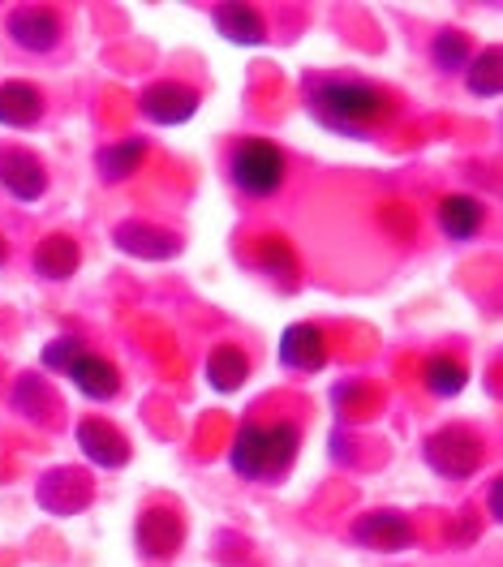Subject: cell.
Wrapping results in <instances>:
<instances>
[{
  "instance_id": "7402d4cb",
  "label": "cell",
  "mask_w": 503,
  "mask_h": 567,
  "mask_svg": "<svg viewBox=\"0 0 503 567\" xmlns=\"http://www.w3.org/2000/svg\"><path fill=\"white\" fill-rule=\"evenodd\" d=\"M469 56H473V48H469V39L461 31H439L431 43V65L439 73H461L469 65Z\"/></svg>"
},
{
  "instance_id": "ffe728a7",
  "label": "cell",
  "mask_w": 503,
  "mask_h": 567,
  "mask_svg": "<svg viewBox=\"0 0 503 567\" xmlns=\"http://www.w3.org/2000/svg\"><path fill=\"white\" fill-rule=\"evenodd\" d=\"M465 86L473 100H500V48H482L478 56H469Z\"/></svg>"
},
{
  "instance_id": "d6986e66",
  "label": "cell",
  "mask_w": 503,
  "mask_h": 567,
  "mask_svg": "<svg viewBox=\"0 0 503 567\" xmlns=\"http://www.w3.org/2000/svg\"><path fill=\"white\" fill-rule=\"evenodd\" d=\"M143 155H146L143 138H125V142H112V146H104V151L95 155V164H100V173H104V181H109V185H121L125 177H134V168L143 164Z\"/></svg>"
},
{
  "instance_id": "4fadbf2b",
  "label": "cell",
  "mask_w": 503,
  "mask_h": 567,
  "mask_svg": "<svg viewBox=\"0 0 503 567\" xmlns=\"http://www.w3.org/2000/svg\"><path fill=\"white\" fill-rule=\"evenodd\" d=\"M134 537H138V550H143L146 559H168V555L181 546L185 529H181L177 512H168V507H151V512H143V520H138Z\"/></svg>"
},
{
  "instance_id": "9c48e42d",
  "label": "cell",
  "mask_w": 503,
  "mask_h": 567,
  "mask_svg": "<svg viewBox=\"0 0 503 567\" xmlns=\"http://www.w3.org/2000/svg\"><path fill=\"white\" fill-rule=\"evenodd\" d=\"M280 361L288 370H301V374H319L327 365V340L315 322H297L280 336Z\"/></svg>"
},
{
  "instance_id": "7c38bea8",
  "label": "cell",
  "mask_w": 503,
  "mask_h": 567,
  "mask_svg": "<svg viewBox=\"0 0 503 567\" xmlns=\"http://www.w3.org/2000/svg\"><path fill=\"white\" fill-rule=\"evenodd\" d=\"M112 241L121 254H134V258H146V262H164V258H177L181 241L164 228H151V224H121L112 233Z\"/></svg>"
},
{
  "instance_id": "8992f818",
  "label": "cell",
  "mask_w": 503,
  "mask_h": 567,
  "mask_svg": "<svg viewBox=\"0 0 503 567\" xmlns=\"http://www.w3.org/2000/svg\"><path fill=\"white\" fill-rule=\"evenodd\" d=\"M0 185L18 203H39L48 194V168L39 155L22 151V146H9V151H0Z\"/></svg>"
},
{
  "instance_id": "484cf974",
  "label": "cell",
  "mask_w": 503,
  "mask_h": 567,
  "mask_svg": "<svg viewBox=\"0 0 503 567\" xmlns=\"http://www.w3.org/2000/svg\"><path fill=\"white\" fill-rule=\"evenodd\" d=\"M4 258H9V246H4V237H0V267H4Z\"/></svg>"
},
{
  "instance_id": "7a4b0ae2",
  "label": "cell",
  "mask_w": 503,
  "mask_h": 567,
  "mask_svg": "<svg viewBox=\"0 0 503 567\" xmlns=\"http://www.w3.org/2000/svg\"><path fill=\"white\" fill-rule=\"evenodd\" d=\"M292 456H297V425L246 422L237 430V439H233L228 464L246 482H271V477H285Z\"/></svg>"
},
{
  "instance_id": "ac0fdd59",
  "label": "cell",
  "mask_w": 503,
  "mask_h": 567,
  "mask_svg": "<svg viewBox=\"0 0 503 567\" xmlns=\"http://www.w3.org/2000/svg\"><path fill=\"white\" fill-rule=\"evenodd\" d=\"M246 379H250V357L242 353L237 344L212 349V357H207V383H212V388L237 391V388H246Z\"/></svg>"
},
{
  "instance_id": "30bf717a",
  "label": "cell",
  "mask_w": 503,
  "mask_h": 567,
  "mask_svg": "<svg viewBox=\"0 0 503 567\" xmlns=\"http://www.w3.org/2000/svg\"><path fill=\"white\" fill-rule=\"evenodd\" d=\"M78 447L86 452V461H95L100 468H121V464H130V443H125V434L112 422H100V417L78 425Z\"/></svg>"
},
{
  "instance_id": "277c9868",
  "label": "cell",
  "mask_w": 503,
  "mask_h": 567,
  "mask_svg": "<svg viewBox=\"0 0 503 567\" xmlns=\"http://www.w3.org/2000/svg\"><path fill=\"white\" fill-rule=\"evenodd\" d=\"M427 464L443 477H469L482 464V439L461 425H448L427 443Z\"/></svg>"
},
{
  "instance_id": "2e32d148",
  "label": "cell",
  "mask_w": 503,
  "mask_h": 567,
  "mask_svg": "<svg viewBox=\"0 0 503 567\" xmlns=\"http://www.w3.org/2000/svg\"><path fill=\"white\" fill-rule=\"evenodd\" d=\"M482 224H486V207H482L478 198H469V194H452V198L439 203V228H443V237H452V241L478 237Z\"/></svg>"
},
{
  "instance_id": "8fae6325",
  "label": "cell",
  "mask_w": 503,
  "mask_h": 567,
  "mask_svg": "<svg viewBox=\"0 0 503 567\" xmlns=\"http://www.w3.org/2000/svg\"><path fill=\"white\" fill-rule=\"evenodd\" d=\"M65 379H70L73 388L82 391L86 400H100V404L116 400V391H121V374H116V365L100 353H82L70 370H65Z\"/></svg>"
},
{
  "instance_id": "6da1fadb",
  "label": "cell",
  "mask_w": 503,
  "mask_h": 567,
  "mask_svg": "<svg viewBox=\"0 0 503 567\" xmlns=\"http://www.w3.org/2000/svg\"><path fill=\"white\" fill-rule=\"evenodd\" d=\"M306 107L310 116L345 138H370L392 121V95L361 78H310L306 82Z\"/></svg>"
},
{
  "instance_id": "52a82bcc",
  "label": "cell",
  "mask_w": 503,
  "mask_h": 567,
  "mask_svg": "<svg viewBox=\"0 0 503 567\" xmlns=\"http://www.w3.org/2000/svg\"><path fill=\"white\" fill-rule=\"evenodd\" d=\"M143 116L151 125H185L198 112V91L185 82H155L143 91Z\"/></svg>"
},
{
  "instance_id": "5bb4252c",
  "label": "cell",
  "mask_w": 503,
  "mask_h": 567,
  "mask_svg": "<svg viewBox=\"0 0 503 567\" xmlns=\"http://www.w3.org/2000/svg\"><path fill=\"white\" fill-rule=\"evenodd\" d=\"M39 121H43V91L31 82H4L0 86V125L31 130Z\"/></svg>"
},
{
  "instance_id": "e0dca14e",
  "label": "cell",
  "mask_w": 503,
  "mask_h": 567,
  "mask_svg": "<svg viewBox=\"0 0 503 567\" xmlns=\"http://www.w3.org/2000/svg\"><path fill=\"white\" fill-rule=\"evenodd\" d=\"M78 262H82V249H78V241L65 237V233L43 237L35 249V271L43 280H70L73 271H78Z\"/></svg>"
},
{
  "instance_id": "3957f363",
  "label": "cell",
  "mask_w": 503,
  "mask_h": 567,
  "mask_svg": "<svg viewBox=\"0 0 503 567\" xmlns=\"http://www.w3.org/2000/svg\"><path fill=\"white\" fill-rule=\"evenodd\" d=\"M285 173H288L285 151L267 138H246L233 151V159H228V177H233V185L246 198H271V194H280Z\"/></svg>"
},
{
  "instance_id": "5b68a950",
  "label": "cell",
  "mask_w": 503,
  "mask_h": 567,
  "mask_svg": "<svg viewBox=\"0 0 503 567\" xmlns=\"http://www.w3.org/2000/svg\"><path fill=\"white\" fill-rule=\"evenodd\" d=\"M4 31L9 39L22 48V52H52L61 35H65V27H61V13L57 9H48V4H22V9H13L9 13V22H4Z\"/></svg>"
},
{
  "instance_id": "ba28073f",
  "label": "cell",
  "mask_w": 503,
  "mask_h": 567,
  "mask_svg": "<svg viewBox=\"0 0 503 567\" xmlns=\"http://www.w3.org/2000/svg\"><path fill=\"white\" fill-rule=\"evenodd\" d=\"M353 542L370 546V550H383V555H396V550H409L413 525L400 512H366L353 520Z\"/></svg>"
},
{
  "instance_id": "d4e9b609",
  "label": "cell",
  "mask_w": 503,
  "mask_h": 567,
  "mask_svg": "<svg viewBox=\"0 0 503 567\" xmlns=\"http://www.w3.org/2000/svg\"><path fill=\"white\" fill-rule=\"evenodd\" d=\"M491 516H495V520H500V482H495V486H491Z\"/></svg>"
},
{
  "instance_id": "44dd1931",
  "label": "cell",
  "mask_w": 503,
  "mask_h": 567,
  "mask_svg": "<svg viewBox=\"0 0 503 567\" xmlns=\"http://www.w3.org/2000/svg\"><path fill=\"white\" fill-rule=\"evenodd\" d=\"M469 383V370L461 361H452V357H431L427 361V391L431 395H443V400H452V395H461Z\"/></svg>"
},
{
  "instance_id": "cb8c5ba5",
  "label": "cell",
  "mask_w": 503,
  "mask_h": 567,
  "mask_svg": "<svg viewBox=\"0 0 503 567\" xmlns=\"http://www.w3.org/2000/svg\"><path fill=\"white\" fill-rule=\"evenodd\" d=\"M31 400V409H43L48 404V388H43V379L39 374H27L22 383H18V409Z\"/></svg>"
},
{
  "instance_id": "9a60e30c",
  "label": "cell",
  "mask_w": 503,
  "mask_h": 567,
  "mask_svg": "<svg viewBox=\"0 0 503 567\" xmlns=\"http://www.w3.org/2000/svg\"><path fill=\"white\" fill-rule=\"evenodd\" d=\"M212 22H216V31L228 43H246V48L267 43V22H263V13L250 9V4H216L212 9Z\"/></svg>"
},
{
  "instance_id": "603a6c76",
  "label": "cell",
  "mask_w": 503,
  "mask_h": 567,
  "mask_svg": "<svg viewBox=\"0 0 503 567\" xmlns=\"http://www.w3.org/2000/svg\"><path fill=\"white\" fill-rule=\"evenodd\" d=\"M82 353H86V349H82V340H73V336L70 340H52V344L43 349V365H48V370H70Z\"/></svg>"
}]
</instances>
